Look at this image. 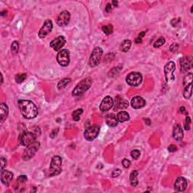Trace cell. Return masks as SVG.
<instances>
[{"label":"cell","mask_w":193,"mask_h":193,"mask_svg":"<svg viewBox=\"0 0 193 193\" xmlns=\"http://www.w3.org/2000/svg\"><path fill=\"white\" fill-rule=\"evenodd\" d=\"M179 111H180L182 113H184V112H185V108L184 107V106H182V107L179 108Z\"/></svg>","instance_id":"49"},{"label":"cell","mask_w":193,"mask_h":193,"mask_svg":"<svg viewBox=\"0 0 193 193\" xmlns=\"http://www.w3.org/2000/svg\"><path fill=\"white\" fill-rule=\"evenodd\" d=\"M36 137L37 135L34 132L26 131L23 132L22 134H20L19 140H20V142L22 146H27L30 145L31 143L35 142Z\"/></svg>","instance_id":"7"},{"label":"cell","mask_w":193,"mask_h":193,"mask_svg":"<svg viewBox=\"0 0 193 193\" xmlns=\"http://www.w3.org/2000/svg\"><path fill=\"white\" fill-rule=\"evenodd\" d=\"M164 43H165V39H164V38H163V37H160V38H158L155 43H154L153 46L154 47H157V48H158V47L162 46Z\"/></svg>","instance_id":"35"},{"label":"cell","mask_w":193,"mask_h":193,"mask_svg":"<svg viewBox=\"0 0 193 193\" xmlns=\"http://www.w3.org/2000/svg\"><path fill=\"white\" fill-rule=\"evenodd\" d=\"M18 106L21 114L24 118L32 119L38 115V108L33 102L28 100H20L18 101Z\"/></svg>","instance_id":"1"},{"label":"cell","mask_w":193,"mask_h":193,"mask_svg":"<svg viewBox=\"0 0 193 193\" xmlns=\"http://www.w3.org/2000/svg\"><path fill=\"white\" fill-rule=\"evenodd\" d=\"M57 61L61 66H67L70 61L69 51L67 49L60 50L57 55Z\"/></svg>","instance_id":"9"},{"label":"cell","mask_w":193,"mask_h":193,"mask_svg":"<svg viewBox=\"0 0 193 193\" xmlns=\"http://www.w3.org/2000/svg\"><path fill=\"white\" fill-rule=\"evenodd\" d=\"M3 82V76H2V74L1 73V84H2Z\"/></svg>","instance_id":"50"},{"label":"cell","mask_w":193,"mask_h":193,"mask_svg":"<svg viewBox=\"0 0 193 193\" xmlns=\"http://www.w3.org/2000/svg\"><path fill=\"white\" fill-rule=\"evenodd\" d=\"M116 103H115V108L114 109L117 110L118 109H125L128 106V102L125 100L120 98L119 96L116 97Z\"/></svg>","instance_id":"23"},{"label":"cell","mask_w":193,"mask_h":193,"mask_svg":"<svg viewBox=\"0 0 193 193\" xmlns=\"http://www.w3.org/2000/svg\"><path fill=\"white\" fill-rule=\"evenodd\" d=\"M102 30H103V32H104L106 35H109V34L112 33V31H113V27H112V26L111 24L106 25V26H103V27H102Z\"/></svg>","instance_id":"31"},{"label":"cell","mask_w":193,"mask_h":193,"mask_svg":"<svg viewBox=\"0 0 193 193\" xmlns=\"http://www.w3.org/2000/svg\"><path fill=\"white\" fill-rule=\"evenodd\" d=\"M145 35H146V32H141L139 34V36H138V37H139V38H142V37L145 36Z\"/></svg>","instance_id":"47"},{"label":"cell","mask_w":193,"mask_h":193,"mask_svg":"<svg viewBox=\"0 0 193 193\" xmlns=\"http://www.w3.org/2000/svg\"><path fill=\"white\" fill-rule=\"evenodd\" d=\"M83 113V109H78L74 111L72 114V118L75 121H79L80 119V116H81V114Z\"/></svg>","instance_id":"29"},{"label":"cell","mask_w":193,"mask_h":193,"mask_svg":"<svg viewBox=\"0 0 193 193\" xmlns=\"http://www.w3.org/2000/svg\"><path fill=\"white\" fill-rule=\"evenodd\" d=\"M114 105L113 99L109 96H105L102 100L101 103L100 105V109L102 112H107L109 109H112Z\"/></svg>","instance_id":"13"},{"label":"cell","mask_w":193,"mask_h":193,"mask_svg":"<svg viewBox=\"0 0 193 193\" xmlns=\"http://www.w3.org/2000/svg\"><path fill=\"white\" fill-rule=\"evenodd\" d=\"M144 121H145V123H146L147 125H150L151 124V121L149 118H144Z\"/></svg>","instance_id":"46"},{"label":"cell","mask_w":193,"mask_h":193,"mask_svg":"<svg viewBox=\"0 0 193 193\" xmlns=\"http://www.w3.org/2000/svg\"><path fill=\"white\" fill-rule=\"evenodd\" d=\"M142 38H139V37H137V38H135V42L136 43V44H139V43H142Z\"/></svg>","instance_id":"45"},{"label":"cell","mask_w":193,"mask_h":193,"mask_svg":"<svg viewBox=\"0 0 193 193\" xmlns=\"http://www.w3.org/2000/svg\"><path fill=\"white\" fill-rule=\"evenodd\" d=\"M190 124H191V118L188 116H187L185 118V125H184V127H185V129L186 130H188L190 129Z\"/></svg>","instance_id":"37"},{"label":"cell","mask_w":193,"mask_h":193,"mask_svg":"<svg viewBox=\"0 0 193 193\" xmlns=\"http://www.w3.org/2000/svg\"><path fill=\"white\" fill-rule=\"evenodd\" d=\"M121 69H122V67L120 66H116V67L113 68V69H111L110 72H109V77L115 76L117 74H118V72H120V70H121Z\"/></svg>","instance_id":"32"},{"label":"cell","mask_w":193,"mask_h":193,"mask_svg":"<svg viewBox=\"0 0 193 193\" xmlns=\"http://www.w3.org/2000/svg\"><path fill=\"white\" fill-rule=\"evenodd\" d=\"M58 128H56L54 129V130H53L52 131H51V133H50V136H51V138H54L57 135V133H58Z\"/></svg>","instance_id":"42"},{"label":"cell","mask_w":193,"mask_h":193,"mask_svg":"<svg viewBox=\"0 0 193 193\" xmlns=\"http://www.w3.org/2000/svg\"><path fill=\"white\" fill-rule=\"evenodd\" d=\"M13 179V173L8 170H2L1 171V181L5 185L8 186Z\"/></svg>","instance_id":"17"},{"label":"cell","mask_w":193,"mask_h":193,"mask_svg":"<svg viewBox=\"0 0 193 193\" xmlns=\"http://www.w3.org/2000/svg\"><path fill=\"white\" fill-rule=\"evenodd\" d=\"M130 155H131V157L133 159H138L139 157L140 156V152H139V150H138V149H133V150L131 151V152H130Z\"/></svg>","instance_id":"36"},{"label":"cell","mask_w":193,"mask_h":193,"mask_svg":"<svg viewBox=\"0 0 193 193\" xmlns=\"http://www.w3.org/2000/svg\"><path fill=\"white\" fill-rule=\"evenodd\" d=\"M131 106L135 109H141L143 106H145L146 105V101L144 100L142 97L139 96H134L133 99L131 100Z\"/></svg>","instance_id":"18"},{"label":"cell","mask_w":193,"mask_h":193,"mask_svg":"<svg viewBox=\"0 0 193 193\" xmlns=\"http://www.w3.org/2000/svg\"><path fill=\"white\" fill-rule=\"evenodd\" d=\"M130 46H131V41L129 39H125L121 42L120 45V50L123 52H127L130 50Z\"/></svg>","instance_id":"26"},{"label":"cell","mask_w":193,"mask_h":193,"mask_svg":"<svg viewBox=\"0 0 193 193\" xmlns=\"http://www.w3.org/2000/svg\"><path fill=\"white\" fill-rule=\"evenodd\" d=\"M100 127L98 125H92L87 127L84 133V136L87 141H92L98 136Z\"/></svg>","instance_id":"10"},{"label":"cell","mask_w":193,"mask_h":193,"mask_svg":"<svg viewBox=\"0 0 193 193\" xmlns=\"http://www.w3.org/2000/svg\"><path fill=\"white\" fill-rule=\"evenodd\" d=\"M62 158L59 155H55L52 158L49 168L50 176H57L61 173Z\"/></svg>","instance_id":"3"},{"label":"cell","mask_w":193,"mask_h":193,"mask_svg":"<svg viewBox=\"0 0 193 193\" xmlns=\"http://www.w3.org/2000/svg\"><path fill=\"white\" fill-rule=\"evenodd\" d=\"M176 150H177V147H176L175 145H173V144H171V145H170V146H168V151L170 152H176Z\"/></svg>","instance_id":"41"},{"label":"cell","mask_w":193,"mask_h":193,"mask_svg":"<svg viewBox=\"0 0 193 193\" xmlns=\"http://www.w3.org/2000/svg\"><path fill=\"white\" fill-rule=\"evenodd\" d=\"M138 171L137 170H133V171L130 173V185L132 186L135 187L138 185Z\"/></svg>","instance_id":"24"},{"label":"cell","mask_w":193,"mask_h":193,"mask_svg":"<svg viewBox=\"0 0 193 193\" xmlns=\"http://www.w3.org/2000/svg\"><path fill=\"white\" fill-rule=\"evenodd\" d=\"M187 181L184 177H178L174 183V188L177 191H183L187 188Z\"/></svg>","instance_id":"16"},{"label":"cell","mask_w":193,"mask_h":193,"mask_svg":"<svg viewBox=\"0 0 193 193\" xmlns=\"http://www.w3.org/2000/svg\"><path fill=\"white\" fill-rule=\"evenodd\" d=\"M175 69H176V65L173 61L168 62L164 66V75H165L166 82L167 84H170L174 81Z\"/></svg>","instance_id":"6"},{"label":"cell","mask_w":193,"mask_h":193,"mask_svg":"<svg viewBox=\"0 0 193 193\" xmlns=\"http://www.w3.org/2000/svg\"><path fill=\"white\" fill-rule=\"evenodd\" d=\"M7 165V160L4 157H1V170H3Z\"/></svg>","instance_id":"40"},{"label":"cell","mask_w":193,"mask_h":193,"mask_svg":"<svg viewBox=\"0 0 193 193\" xmlns=\"http://www.w3.org/2000/svg\"><path fill=\"white\" fill-rule=\"evenodd\" d=\"M8 115V107L5 103H2L0 105V116H1V121L4 122L7 118Z\"/></svg>","instance_id":"22"},{"label":"cell","mask_w":193,"mask_h":193,"mask_svg":"<svg viewBox=\"0 0 193 193\" xmlns=\"http://www.w3.org/2000/svg\"><path fill=\"white\" fill-rule=\"evenodd\" d=\"M112 5L111 3H108L107 5H106V12H110L111 11H112Z\"/></svg>","instance_id":"44"},{"label":"cell","mask_w":193,"mask_h":193,"mask_svg":"<svg viewBox=\"0 0 193 193\" xmlns=\"http://www.w3.org/2000/svg\"><path fill=\"white\" fill-rule=\"evenodd\" d=\"M192 66V58L191 57H184L180 60L181 72H185L189 70Z\"/></svg>","instance_id":"15"},{"label":"cell","mask_w":193,"mask_h":193,"mask_svg":"<svg viewBox=\"0 0 193 193\" xmlns=\"http://www.w3.org/2000/svg\"><path fill=\"white\" fill-rule=\"evenodd\" d=\"M53 28V23L51 20H46L43 23L42 26L38 32V36L39 38H44L51 32Z\"/></svg>","instance_id":"11"},{"label":"cell","mask_w":193,"mask_h":193,"mask_svg":"<svg viewBox=\"0 0 193 193\" xmlns=\"http://www.w3.org/2000/svg\"><path fill=\"white\" fill-rule=\"evenodd\" d=\"M40 147V142L35 141L34 142L31 143L30 145L26 146V149L23 152V155H22V158L24 161H28L30 158H32L34 155H35L37 152H38V149Z\"/></svg>","instance_id":"4"},{"label":"cell","mask_w":193,"mask_h":193,"mask_svg":"<svg viewBox=\"0 0 193 193\" xmlns=\"http://www.w3.org/2000/svg\"><path fill=\"white\" fill-rule=\"evenodd\" d=\"M117 118L119 122H124L126 121H128L130 119V115L125 111H121L117 115Z\"/></svg>","instance_id":"25"},{"label":"cell","mask_w":193,"mask_h":193,"mask_svg":"<svg viewBox=\"0 0 193 193\" xmlns=\"http://www.w3.org/2000/svg\"><path fill=\"white\" fill-rule=\"evenodd\" d=\"M66 43V38L63 35H59L50 43V46L56 51H60Z\"/></svg>","instance_id":"12"},{"label":"cell","mask_w":193,"mask_h":193,"mask_svg":"<svg viewBox=\"0 0 193 193\" xmlns=\"http://www.w3.org/2000/svg\"><path fill=\"white\" fill-rule=\"evenodd\" d=\"M103 55V50L100 47H96L92 51L91 54L89 57V66L90 67H95L100 63Z\"/></svg>","instance_id":"5"},{"label":"cell","mask_w":193,"mask_h":193,"mask_svg":"<svg viewBox=\"0 0 193 193\" xmlns=\"http://www.w3.org/2000/svg\"><path fill=\"white\" fill-rule=\"evenodd\" d=\"M191 93H192V83L185 86L182 94H183L184 98L188 99L191 96Z\"/></svg>","instance_id":"27"},{"label":"cell","mask_w":193,"mask_h":193,"mask_svg":"<svg viewBox=\"0 0 193 193\" xmlns=\"http://www.w3.org/2000/svg\"><path fill=\"white\" fill-rule=\"evenodd\" d=\"M121 169L116 168V169H115V170H114L113 171H112V177H118V176H119L120 174H121Z\"/></svg>","instance_id":"38"},{"label":"cell","mask_w":193,"mask_h":193,"mask_svg":"<svg viewBox=\"0 0 193 193\" xmlns=\"http://www.w3.org/2000/svg\"><path fill=\"white\" fill-rule=\"evenodd\" d=\"M142 77L139 72H132L129 73L126 77V81L127 84L133 87L139 85L142 83Z\"/></svg>","instance_id":"8"},{"label":"cell","mask_w":193,"mask_h":193,"mask_svg":"<svg viewBox=\"0 0 193 193\" xmlns=\"http://www.w3.org/2000/svg\"><path fill=\"white\" fill-rule=\"evenodd\" d=\"M70 81H71V79L69 78H63V79L60 80V81L58 82V84H57V88H58L59 90H61V89L65 88Z\"/></svg>","instance_id":"28"},{"label":"cell","mask_w":193,"mask_h":193,"mask_svg":"<svg viewBox=\"0 0 193 193\" xmlns=\"http://www.w3.org/2000/svg\"><path fill=\"white\" fill-rule=\"evenodd\" d=\"M122 165L125 168H128L130 166V161L127 159V158H124V159L122 160Z\"/></svg>","instance_id":"39"},{"label":"cell","mask_w":193,"mask_h":193,"mask_svg":"<svg viewBox=\"0 0 193 193\" xmlns=\"http://www.w3.org/2000/svg\"><path fill=\"white\" fill-rule=\"evenodd\" d=\"M27 75L26 74L21 73V74H17L15 75V81L17 83H22L23 81H25V79L26 78Z\"/></svg>","instance_id":"33"},{"label":"cell","mask_w":193,"mask_h":193,"mask_svg":"<svg viewBox=\"0 0 193 193\" xmlns=\"http://www.w3.org/2000/svg\"><path fill=\"white\" fill-rule=\"evenodd\" d=\"M70 20V14L68 11H63L60 13L57 18V23L60 26H66Z\"/></svg>","instance_id":"14"},{"label":"cell","mask_w":193,"mask_h":193,"mask_svg":"<svg viewBox=\"0 0 193 193\" xmlns=\"http://www.w3.org/2000/svg\"><path fill=\"white\" fill-rule=\"evenodd\" d=\"M173 137L176 141H180L183 138V130L180 124H176L173 128Z\"/></svg>","instance_id":"19"},{"label":"cell","mask_w":193,"mask_h":193,"mask_svg":"<svg viewBox=\"0 0 193 193\" xmlns=\"http://www.w3.org/2000/svg\"><path fill=\"white\" fill-rule=\"evenodd\" d=\"M179 21H180V20L179 19H176V18H173V20H171V24L173 26H176V25L178 24V23H179Z\"/></svg>","instance_id":"43"},{"label":"cell","mask_w":193,"mask_h":193,"mask_svg":"<svg viewBox=\"0 0 193 193\" xmlns=\"http://www.w3.org/2000/svg\"><path fill=\"white\" fill-rule=\"evenodd\" d=\"M106 122L107 124V125H109V127H113L117 126V124L118 123L117 115H114L113 113H110L109 115H107L106 116Z\"/></svg>","instance_id":"21"},{"label":"cell","mask_w":193,"mask_h":193,"mask_svg":"<svg viewBox=\"0 0 193 193\" xmlns=\"http://www.w3.org/2000/svg\"><path fill=\"white\" fill-rule=\"evenodd\" d=\"M112 4L114 7H118V2H117V1H115V0L112 1Z\"/></svg>","instance_id":"48"},{"label":"cell","mask_w":193,"mask_h":193,"mask_svg":"<svg viewBox=\"0 0 193 193\" xmlns=\"http://www.w3.org/2000/svg\"><path fill=\"white\" fill-rule=\"evenodd\" d=\"M192 78H193V75L191 73H188L186 75H185L183 78V81H182L184 85L186 86L188 85V84H191V81H192Z\"/></svg>","instance_id":"30"},{"label":"cell","mask_w":193,"mask_h":193,"mask_svg":"<svg viewBox=\"0 0 193 193\" xmlns=\"http://www.w3.org/2000/svg\"><path fill=\"white\" fill-rule=\"evenodd\" d=\"M26 180H27V177L25 175H21V176H18L17 179V182H16V187L15 191H23L25 188V184H26Z\"/></svg>","instance_id":"20"},{"label":"cell","mask_w":193,"mask_h":193,"mask_svg":"<svg viewBox=\"0 0 193 193\" xmlns=\"http://www.w3.org/2000/svg\"><path fill=\"white\" fill-rule=\"evenodd\" d=\"M92 84V79L90 78H86L81 80L78 84L75 87L72 92V95L73 96H79L85 93L90 87Z\"/></svg>","instance_id":"2"},{"label":"cell","mask_w":193,"mask_h":193,"mask_svg":"<svg viewBox=\"0 0 193 193\" xmlns=\"http://www.w3.org/2000/svg\"><path fill=\"white\" fill-rule=\"evenodd\" d=\"M11 51H12L13 54H16L17 52H18L19 50V43L17 41H14L11 44Z\"/></svg>","instance_id":"34"}]
</instances>
